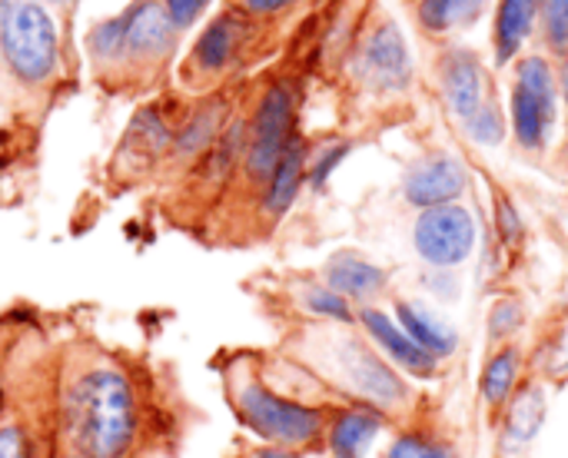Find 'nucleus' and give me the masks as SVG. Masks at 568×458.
<instances>
[{
  "label": "nucleus",
  "instance_id": "nucleus-1",
  "mask_svg": "<svg viewBox=\"0 0 568 458\" xmlns=\"http://www.w3.org/2000/svg\"><path fill=\"white\" fill-rule=\"evenodd\" d=\"M67 436L80 458H120L136 436V406L113 369L83 373L67 396Z\"/></svg>",
  "mask_w": 568,
  "mask_h": 458
},
{
  "label": "nucleus",
  "instance_id": "nucleus-2",
  "mask_svg": "<svg viewBox=\"0 0 568 458\" xmlns=\"http://www.w3.org/2000/svg\"><path fill=\"white\" fill-rule=\"evenodd\" d=\"M0 50L20 83H43L60 60L57 20L40 0H0Z\"/></svg>",
  "mask_w": 568,
  "mask_h": 458
},
{
  "label": "nucleus",
  "instance_id": "nucleus-3",
  "mask_svg": "<svg viewBox=\"0 0 568 458\" xmlns=\"http://www.w3.org/2000/svg\"><path fill=\"white\" fill-rule=\"evenodd\" d=\"M233 406L253 432L280 446H310L323 432V416L316 409L280 399L256 379H243L236 386Z\"/></svg>",
  "mask_w": 568,
  "mask_h": 458
},
{
  "label": "nucleus",
  "instance_id": "nucleus-4",
  "mask_svg": "<svg viewBox=\"0 0 568 458\" xmlns=\"http://www.w3.org/2000/svg\"><path fill=\"white\" fill-rule=\"evenodd\" d=\"M556 100L559 86L552 67L542 57L519 60L513 90V130L526 150H539L549 140V130L556 123Z\"/></svg>",
  "mask_w": 568,
  "mask_h": 458
},
{
  "label": "nucleus",
  "instance_id": "nucleus-5",
  "mask_svg": "<svg viewBox=\"0 0 568 458\" xmlns=\"http://www.w3.org/2000/svg\"><path fill=\"white\" fill-rule=\"evenodd\" d=\"M293 140V93L290 86L276 83L260 100V110L246 133V173L253 180H270L280 156Z\"/></svg>",
  "mask_w": 568,
  "mask_h": 458
},
{
  "label": "nucleus",
  "instance_id": "nucleus-6",
  "mask_svg": "<svg viewBox=\"0 0 568 458\" xmlns=\"http://www.w3.org/2000/svg\"><path fill=\"white\" fill-rule=\"evenodd\" d=\"M413 240H416L419 256L433 269H453L466 263L476 246V220L466 206H456V203L433 206V210H423V216L416 220Z\"/></svg>",
  "mask_w": 568,
  "mask_h": 458
},
{
  "label": "nucleus",
  "instance_id": "nucleus-7",
  "mask_svg": "<svg viewBox=\"0 0 568 458\" xmlns=\"http://www.w3.org/2000/svg\"><path fill=\"white\" fill-rule=\"evenodd\" d=\"M333 363H336V373L339 379L356 393L363 396L366 403L373 406H399L406 403L409 389L406 383L386 366V359H379L373 349H366L363 343H336L333 349Z\"/></svg>",
  "mask_w": 568,
  "mask_h": 458
},
{
  "label": "nucleus",
  "instance_id": "nucleus-8",
  "mask_svg": "<svg viewBox=\"0 0 568 458\" xmlns=\"http://www.w3.org/2000/svg\"><path fill=\"white\" fill-rule=\"evenodd\" d=\"M356 73L366 86L373 90H403L413 77V60H409V47L406 37L396 23H379L356 60Z\"/></svg>",
  "mask_w": 568,
  "mask_h": 458
},
{
  "label": "nucleus",
  "instance_id": "nucleus-9",
  "mask_svg": "<svg viewBox=\"0 0 568 458\" xmlns=\"http://www.w3.org/2000/svg\"><path fill=\"white\" fill-rule=\"evenodd\" d=\"M123 50L130 60H160L176 47V27L163 0H136L123 13Z\"/></svg>",
  "mask_w": 568,
  "mask_h": 458
},
{
  "label": "nucleus",
  "instance_id": "nucleus-10",
  "mask_svg": "<svg viewBox=\"0 0 568 458\" xmlns=\"http://www.w3.org/2000/svg\"><path fill=\"white\" fill-rule=\"evenodd\" d=\"M463 190H466V170L453 156H429L416 163L403 183L406 200L419 210L449 206Z\"/></svg>",
  "mask_w": 568,
  "mask_h": 458
},
{
  "label": "nucleus",
  "instance_id": "nucleus-11",
  "mask_svg": "<svg viewBox=\"0 0 568 458\" xmlns=\"http://www.w3.org/2000/svg\"><path fill=\"white\" fill-rule=\"evenodd\" d=\"M359 323L366 326V333L379 343V349L399 366V369H406L409 376H416V379H433L436 376V359L426 353V349H419L409 336H406V329L399 326V323H393L386 313H379V309H363L359 313Z\"/></svg>",
  "mask_w": 568,
  "mask_h": 458
},
{
  "label": "nucleus",
  "instance_id": "nucleus-12",
  "mask_svg": "<svg viewBox=\"0 0 568 458\" xmlns=\"http://www.w3.org/2000/svg\"><path fill=\"white\" fill-rule=\"evenodd\" d=\"M443 90L449 100V110L466 123L469 116H476L486 103V80H483V67L469 50H456L446 57L443 63Z\"/></svg>",
  "mask_w": 568,
  "mask_h": 458
},
{
  "label": "nucleus",
  "instance_id": "nucleus-13",
  "mask_svg": "<svg viewBox=\"0 0 568 458\" xmlns=\"http://www.w3.org/2000/svg\"><path fill=\"white\" fill-rule=\"evenodd\" d=\"M396 316H399V326L406 329V336L426 349L436 363L439 359H449L459 346V336L449 323H443L436 313H429L423 303H399L396 306Z\"/></svg>",
  "mask_w": 568,
  "mask_h": 458
},
{
  "label": "nucleus",
  "instance_id": "nucleus-14",
  "mask_svg": "<svg viewBox=\"0 0 568 458\" xmlns=\"http://www.w3.org/2000/svg\"><path fill=\"white\" fill-rule=\"evenodd\" d=\"M326 283L333 293H339L343 299H369L386 286V269L373 266L363 256L353 253H339L336 259H329L326 266Z\"/></svg>",
  "mask_w": 568,
  "mask_h": 458
},
{
  "label": "nucleus",
  "instance_id": "nucleus-15",
  "mask_svg": "<svg viewBox=\"0 0 568 458\" xmlns=\"http://www.w3.org/2000/svg\"><path fill=\"white\" fill-rule=\"evenodd\" d=\"M303 176H306V146H303V140H290L286 153L280 156L276 170L266 180V196H263L266 213L283 216L293 206V200L300 196Z\"/></svg>",
  "mask_w": 568,
  "mask_h": 458
},
{
  "label": "nucleus",
  "instance_id": "nucleus-16",
  "mask_svg": "<svg viewBox=\"0 0 568 458\" xmlns=\"http://www.w3.org/2000/svg\"><path fill=\"white\" fill-rule=\"evenodd\" d=\"M383 429V416L373 409H349L329 429V449L336 458H366Z\"/></svg>",
  "mask_w": 568,
  "mask_h": 458
},
{
  "label": "nucleus",
  "instance_id": "nucleus-17",
  "mask_svg": "<svg viewBox=\"0 0 568 458\" xmlns=\"http://www.w3.org/2000/svg\"><path fill=\"white\" fill-rule=\"evenodd\" d=\"M539 13V0H503L499 3V17H496V50H499V63H509L526 37L532 33Z\"/></svg>",
  "mask_w": 568,
  "mask_h": 458
},
{
  "label": "nucleus",
  "instance_id": "nucleus-18",
  "mask_svg": "<svg viewBox=\"0 0 568 458\" xmlns=\"http://www.w3.org/2000/svg\"><path fill=\"white\" fill-rule=\"evenodd\" d=\"M223 120H226V106L223 103H206L200 106L176 133H173V153L176 156H196L203 150H210L220 133H223Z\"/></svg>",
  "mask_w": 568,
  "mask_h": 458
},
{
  "label": "nucleus",
  "instance_id": "nucleus-19",
  "mask_svg": "<svg viewBox=\"0 0 568 458\" xmlns=\"http://www.w3.org/2000/svg\"><path fill=\"white\" fill-rule=\"evenodd\" d=\"M236 43H240V23H236L230 13H223V17H216V20L203 30V37L196 40L193 60H196V67L210 70V73H213V70H223V67L233 60Z\"/></svg>",
  "mask_w": 568,
  "mask_h": 458
},
{
  "label": "nucleus",
  "instance_id": "nucleus-20",
  "mask_svg": "<svg viewBox=\"0 0 568 458\" xmlns=\"http://www.w3.org/2000/svg\"><path fill=\"white\" fill-rule=\"evenodd\" d=\"M519 366H523V359H519V349H516V346L499 349V353L486 363V369H483V399H486L489 406L506 403V396L513 393V386H516V379H519Z\"/></svg>",
  "mask_w": 568,
  "mask_h": 458
},
{
  "label": "nucleus",
  "instance_id": "nucleus-21",
  "mask_svg": "<svg viewBox=\"0 0 568 458\" xmlns=\"http://www.w3.org/2000/svg\"><path fill=\"white\" fill-rule=\"evenodd\" d=\"M243 146H246V123L240 120V123H230V126L220 133V140L206 150L203 176H206L210 183L223 180V176L236 166V160H240Z\"/></svg>",
  "mask_w": 568,
  "mask_h": 458
},
{
  "label": "nucleus",
  "instance_id": "nucleus-22",
  "mask_svg": "<svg viewBox=\"0 0 568 458\" xmlns=\"http://www.w3.org/2000/svg\"><path fill=\"white\" fill-rule=\"evenodd\" d=\"M483 0H423L419 3V20L426 30H449V27H459L466 20H473L479 13Z\"/></svg>",
  "mask_w": 568,
  "mask_h": 458
},
{
  "label": "nucleus",
  "instance_id": "nucleus-23",
  "mask_svg": "<svg viewBox=\"0 0 568 458\" xmlns=\"http://www.w3.org/2000/svg\"><path fill=\"white\" fill-rule=\"evenodd\" d=\"M130 143L140 146V150H146V156H156L166 146H173V130L166 126V120L153 106H146L130 123Z\"/></svg>",
  "mask_w": 568,
  "mask_h": 458
},
{
  "label": "nucleus",
  "instance_id": "nucleus-24",
  "mask_svg": "<svg viewBox=\"0 0 568 458\" xmlns=\"http://www.w3.org/2000/svg\"><path fill=\"white\" fill-rule=\"evenodd\" d=\"M542 419H546V399H542V393L532 386V389H526V393L516 399V406H513V413H509V439H513V442H529V439L539 432Z\"/></svg>",
  "mask_w": 568,
  "mask_h": 458
},
{
  "label": "nucleus",
  "instance_id": "nucleus-25",
  "mask_svg": "<svg viewBox=\"0 0 568 458\" xmlns=\"http://www.w3.org/2000/svg\"><path fill=\"white\" fill-rule=\"evenodd\" d=\"M87 47L93 53V60L100 63H116V60H126V50H123V17H110L103 23H97L87 37Z\"/></svg>",
  "mask_w": 568,
  "mask_h": 458
},
{
  "label": "nucleus",
  "instance_id": "nucleus-26",
  "mask_svg": "<svg viewBox=\"0 0 568 458\" xmlns=\"http://www.w3.org/2000/svg\"><path fill=\"white\" fill-rule=\"evenodd\" d=\"M466 133H469L476 143H483V146H499L503 136H506V123H503V113L496 110V103L486 100L483 110H479L476 116L466 120Z\"/></svg>",
  "mask_w": 568,
  "mask_h": 458
},
{
  "label": "nucleus",
  "instance_id": "nucleus-27",
  "mask_svg": "<svg viewBox=\"0 0 568 458\" xmlns=\"http://www.w3.org/2000/svg\"><path fill=\"white\" fill-rule=\"evenodd\" d=\"M386 458H459L449 446H439L426 436H399Z\"/></svg>",
  "mask_w": 568,
  "mask_h": 458
},
{
  "label": "nucleus",
  "instance_id": "nucleus-28",
  "mask_svg": "<svg viewBox=\"0 0 568 458\" xmlns=\"http://www.w3.org/2000/svg\"><path fill=\"white\" fill-rule=\"evenodd\" d=\"M306 303H310V309H313L316 316H326V319H336V323H349V319H353L349 299H343V296L333 293V289H310Z\"/></svg>",
  "mask_w": 568,
  "mask_h": 458
},
{
  "label": "nucleus",
  "instance_id": "nucleus-29",
  "mask_svg": "<svg viewBox=\"0 0 568 458\" xmlns=\"http://www.w3.org/2000/svg\"><path fill=\"white\" fill-rule=\"evenodd\" d=\"M546 37L556 50L568 47V0H542Z\"/></svg>",
  "mask_w": 568,
  "mask_h": 458
},
{
  "label": "nucleus",
  "instance_id": "nucleus-30",
  "mask_svg": "<svg viewBox=\"0 0 568 458\" xmlns=\"http://www.w3.org/2000/svg\"><path fill=\"white\" fill-rule=\"evenodd\" d=\"M519 326H523V306L513 299H503L489 313V339H506V336L519 333Z\"/></svg>",
  "mask_w": 568,
  "mask_h": 458
},
{
  "label": "nucleus",
  "instance_id": "nucleus-31",
  "mask_svg": "<svg viewBox=\"0 0 568 458\" xmlns=\"http://www.w3.org/2000/svg\"><path fill=\"white\" fill-rule=\"evenodd\" d=\"M206 3H210V0H163V7H166V13H170V20H173L176 30L193 27V23L203 17Z\"/></svg>",
  "mask_w": 568,
  "mask_h": 458
},
{
  "label": "nucleus",
  "instance_id": "nucleus-32",
  "mask_svg": "<svg viewBox=\"0 0 568 458\" xmlns=\"http://www.w3.org/2000/svg\"><path fill=\"white\" fill-rule=\"evenodd\" d=\"M346 153H349V143H336V146H329L320 160H316V166H313V173H310V183L320 190V186H326V180H329V173L346 160Z\"/></svg>",
  "mask_w": 568,
  "mask_h": 458
},
{
  "label": "nucleus",
  "instance_id": "nucleus-33",
  "mask_svg": "<svg viewBox=\"0 0 568 458\" xmlns=\"http://www.w3.org/2000/svg\"><path fill=\"white\" fill-rule=\"evenodd\" d=\"M27 456V446H23V436L17 426H7L0 429V458H23Z\"/></svg>",
  "mask_w": 568,
  "mask_h": 458
},
{
  "label": "nucleus",
  "instance_id": "nucleus-34",
  "mask_svg": "<svg viewBox=\"0 0 568 458\" xmlns=\"http://www.w3.org/2000/svg\"><path fill=\"white\" fill-rule=\"evenodd\" d=\"M499 223H503V233H506V240H519V233H523V223H519V216H516V210L503 200V206H499Z\"/></svg>",
  "mask_w": 568,
  "mask_h": 458
},
{
  "label": "nucleus",
  "instance_id": "nucleus-35",
  "mask_svg": "<svg viewBox=\"0 0 568 458\" xmlns=\"http://www.w3.org/2000/svg\"><path fill=\"white\" fill-rule=\"evenodd\" d=\"M290 3H296V0H246V7L256 13H273V10H283Z\"/></svg>",
  "mask_w": 568,
  "mask_h": 458
},
{
  "label": "nucleus",
  "instance_id": "nucleus-36",
  "mask_svg": "<svg viewBox=\"0 0 568 458\" xmlns=\"http://www.w3.org/2000/svg\"><path fill=\"white\" fill-rule=\"evenodd\" d=\"M562 93H566V103H568V57H566V63H562Z\"/></svg>",
  "mask_w": 568,
  "mask_h": 458
},
{
  "label": "nucleus",
  "instance_id": "nucleus-37",
  "mask_svg": "<svg viewBox=\"0 0 568 458\" xmlns=\"http://www.w3.org/2000/svg\"><path fill=\"white\" fill-rule=\"evenodd\" d=\"M256 458H293V456H286V452H260Z\"/></svg>",
  "mask_w": 568,
  "mask_h": 458
},
{
  "label": "nucleus",
  "instance_id": "nucleus-38",
  "mask_svg": "<svg viewBox=\"0 0 568 458\" xmlns=\"http://www.w3.org/2000/svg\"><path fill=\"white\" fill-rule=\"evenodd\" d=\"M40 3H60V7H70L73 0H40Z\"/></svg>",
  "mask_w": 568,
  "mask_h": 458
}]
</instances>
